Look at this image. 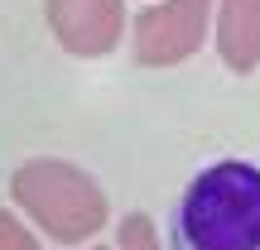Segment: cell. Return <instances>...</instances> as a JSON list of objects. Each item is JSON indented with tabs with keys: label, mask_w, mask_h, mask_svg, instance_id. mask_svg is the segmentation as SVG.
<instances>
[{
	"label": "cell",
	"mask_w": 260,
	"mask_h": 250,
	"mask_svg": "<svg viewBox=\"0 0 260 250\" xmlns=\"http://www.w3.org/2000/svg\"><path fill=\"white\" fill-rule=\"evenodd\" d=\"M169 250H260V164L212 159L169 212Z\"/></svg>",
	"instance_id": "obj_1"
},
{
	"label": "cell",
	"mask_w": 260,
	"mask_h": 250,
	"mask_svg": "<svg viewBox=\"0 0 260 250\" xmlns=\"http://www.w3.org/2000/svg\"><path fill=\"white\" fill-rule=\"evenodd\" d=\"M10 197L15 212L29 217L48 241H92L111 217L106 188L73 159H24L10 173Z\"/></svg>",
	"instance_id": "obj_2"
},
{
	"label": "cell",
	"mask_w": 260,
	"mask_h": 250,
	"mask_svg": "<svg viewBox=\"0 0 260 250\" xmlns=\"http://www.w3.org/2000/svg\"><path fill=\"white\" fill-rule=\"evenodd\" d=\"M130 58L140 67H178L212 34V0H154L130 19Z\"/></svg>",
	"instance_id": "obj_3"
},
{
	"label": "cell",
	"mask_w": 260,
	"mask_h": 250,
	"mask_svg": "<svg viewBox=\"0 0 260 250\" xmlns=\"http://www.w3.org/2000/svg\"><path fill=\"white\" fill-rule=\"evenodd\" d=\"M44 19L63 53L96 63L121 48L125 0H44Z\"/></svg>",
	"instance_id": "obj_4"
},
{
	"label": "cell",
	"mask_w": 260,
	"mask_h": 250,
	"mask_svg": "<svg viewBox=\"0 0 260 250\" xmlns=\"http://www.w3.org/2000/svg\"><path fill=\"white\" fill-rule=\"evenodd\" d=\"M212 44L226 73L251 77L260 67V0H212Z\"/></svg>",
	"instance_id": "obj_5"
},
{
	"label": "cell",
	"mask_w": 260,
	"mask_h": 250,
	"mask_svg": "<svg viewBox=\"0 0 260 250\" xmlns=\"http://www.w3.org/2000/svg\"><path fill=\"white\" fill-rule=\"evenodd\" d=\"M116 241H121V250H164L159 245V226L149 212H125L121 226H116Z\"/></svg>",
	"instance_id": "obj_6"
},
{
	"label": "cell",
	"mask_w": 260,
	"mask_h": 250,
	"mask_svg": "<svg viewBox=\"0 0 260 250\" xmlns=\"http://www.w3.org/2000/svg\"><path fill=\"white\" fill-rule=\"evenodd\" d=\"M0 250H44L39 236L29 231V222L10 207H0Z\"/></svg>",
	"instance_id": "obj_7"
},
{
	"label": "cell",
	"mask_w": 260,
	"mask_h": 250,
	"mask_svg": "<svg viewBox=\"0 0 260 250\" xmlns=\"http://www.w3.org/2000/svg\"><path fill=\"white\" fill-rule=\"evenodd\" d=\"M87 250H111V245H87Z\"/></svg>",
	"instance_id": "obj_8"
},
{
	"label": "cell",
	"mask_w": 260,
	"mask_h": 250,
	"mask_svg": "<svg viewBox=\"0 0 260 250\" xmlns=\"http://www.w3.org/2000/svg\"><path fill=\"white\" fill-rule=\"evenodd\" d=\"M145 5H154V0H145Z\"/></svg>",
	"instance_id": "obj_9"
}]
</instances>
